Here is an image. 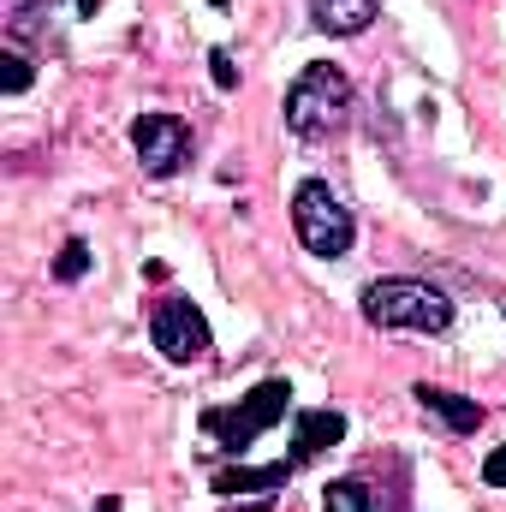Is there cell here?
I'll use <instances>...</instances> for the list:
<instances>
[{"mask_svg": "<svg viewBox=\"0 0 506 512\" xmlns=\"http://www.w3.org/2000/svg\"><path fill=\"white\" fill-rule=\"evenodd\" d=\"M346 114H352V84H346V72L340 66H304L298 72V84L286 90V126L292 137H334V131L346 126Z\"/></svg>", "mask_w": 506, "mask_h": 512, "instance_id": "obj_1", "label": "cell"}, {"mask_svg": "<svg viewBox=\"0 0 506 512\" xmlns=\"http://www.w3.org/2000/svg\"><path fill=\"white\" fill-rule=\"evenodd\" d=\"M364 316L376 328H405V334H441L453 322V298L429 280H376L364 286Z\"/></svg>", "mask_w": 506, "mask_h": 512, "instance_id": "obj_2", "label": "cell"}, {"mask_svg": "<svg viewBox=\"0 0 506 512\" xmlns=\"http://www.w3.org/2000/svg\"><path fill=\"white\" fill-rule=\"evenodd\" d=\"M292 227H298V245L310 256H346L352 251V209L322 179H304L292 191Z\"/></svg>", "mask_w": 506, "mask_h": 512, "instance_id": "obj_3", "label": "cell"}, {"mask_svg": "<svg viewBox=\"0 0 506 512\" xmlns=\"http://www.w3.org/2000/svg\"><path fill=\"white\" fill-rule=\"evenodd\" d=\"M286 399H292V387H286V382H262L256 393H245L233 411H203V429H209L221 447L245 453L256 435H268V429L286 417Z\"/></svg>", "mask_w": 506, "mask_h": 512, "instance_id": "obj_4", "label": "cell"}, {"mask_svg": "<svg viewBox=\"0 0 506 512\" xmlns=\"http://www.w3.org/2000/svg\"><path fill=\"white\" fill-rule=\"evenodd\" d=\"M149 340L167 364H197L209 352V316L191 298H161L149 316Z\"/></svg>", "mask_w": 506, "mask_h": 512, "instance_id": "obj_5", "label": "cell"}, {"mask_svg": "<svg viewBox=\"0 0 506 512\" xmlns=\"http://www.w3.org/2000/svg\"><path fill=\"white\" fill-rule=\"evenodd\" d=\"M131 149H137L143 173L167 179V173L185 167V155H191V131H185L179 114H143V120L131 126Z\"/></svg>", "mask_w": 506, "mask_h": 512, "instance_id": "obj_6", "label": "cell"}, {"mask_svg": "<svg viewBox=\"0 0 506 512\" xmlns=\"http://www.w3.org/2000/svg\"><path fill=\"white\" fill-rule=\"evenodd\" d=\"M411 399H417L423 411H435L453 435H471V429L483 423V405H477V399H465V393H447V387H429V382H423Z\"/></svg>", "mask_w": 506, "mask_h": 512, "instance_id": "obj_7", "label": "cell"}, {"mask_svg": "<svg viewBox=\"0 0 506 512\" xmlns=\"http://www.w3.org/2000/svg\"><path fill=\"white\" fill-rule=\"evenodd\" d=\"M376 6L381 0H310V18H316V30H328V36H358V30H370Z\"/></svg>", "mask_w": 506, "mask_h": 512, "instance_id": "obj_8", "label": "cell"}, {"mask_svg": "<svg viewBox=\"0 0 506 512\" xmlns=\"http://www.w3.org/2000/svg\"><path fill=\"white\" fill-rule=\"evenodd\" d=\"M340 435H346V417H340V411H298L292 447H298V459H316V453H328Z\"/></svg>", "mask_w": 506, "mask_h": 512, "instance_id": "obj_9", "label": "cell"}, {"mask_svg": "<svg viewBox=\"0 0 506 512\" xmlns=\"http://www.w3.org/2000/svg\"><path fill=\"white\" fill-rule=\"evenodd\" d=\"M286 477H292V465L280 459V465H262V471H221L215 477V495H274V489H286Z\"/></svg>", "mask_w": 506, "mask_h": 512, "instance_id": "obj_10", "label": "cell"}, {"mask_svg": "<svg viewBox=\"0 0 506 512\" xmlns=\"http://www.w3.org/2000/svg\"><path fill=\"white\" fill-rule=\"evenodd\" d=\"M322 512H376L364 483H328L322 489Z\"/></svg>", "mask_w": 506, "mask_h": 512, "instance_id": "obj_11", "label": "cell"}, {"mask_svg": "<svg viewBox=\"0 0 506 512\" xmlns=\"http://www.w3.org/2000/svg\"><path fill=\"white\" fill-rule=\"evenodd\" d=\"M84 268H90V245H84V239H66V251H60V262H54V274H60V280H84Z\"/></svg>", "mask_w": 506, "mask_h": 512, "instance_id": "obj_12", "label": "cell"}, {"mask_svg": "<svg viewBox=\"0 0 506 512\" xmlns=\"http://www.w3.org/2000/svg\"><path fill=\"white\" fill-rule=\"evenodd\" d=\"M0 84H6V96H18L30 84V60L24 54H0Z\"/></svg>", "mask_w": 506, "mask_h": 512, "instance_id": "obj_13", "label": "cell"}, {"mask_svg": "<svg viewBox=\"0 0 506 512\" xmlns=\"http://www.w3.org/2000/svg\"><path fill=\"white\" fill-rule=\"evenodd\" d=\"M209 66H215V90H233V84H239V72H233V54H227V48H215V54H209Z\"/></svg>", "mask_w": 506, "mask_h": 512, "instance_id": "obj_14", "label": "cell"}, {"mask_svg": "<svg viewBox=\"0 0 506 512\" xmlns=\"http://www.w3.org/2000/svg\"><path fill=\"white\" fill-rule=\"evenodd\" d=\"M483 477H489L495 489H506V447H495V453L483 459Z\"/></svg>", "mask_w": 506, "mask_h": 512, "instance_id": "obj_15", "label": "cell"}, {"mask_svg": "<svg viewBox=\"0 0 506 512\" xmlns=\"http://www.w3.org/2000/svg\"><path fill=\"white\" fill-rule=\"evenodd\" d=\"M96 512H120V501H102V507H96Z\"/></svg>", "mask_w": 506, "mask_h": 512, "instance_id": "obj_16", "label": "cell"}]
</instances>
